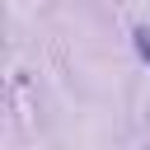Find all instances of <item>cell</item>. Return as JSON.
<instances>
[{"instance_id": "1", "label": "cell", "mask_w": 150, "mask_h": 150, "mask_svg": "<svg viewBox=\"0 0 150 150\" xmlns=\"http://www.w3.org/2000/svg\"><path fill=\"white\" fill-rule=\"evenodd\" d=\"M131 38H136V52H141V61L150 66V28L141 23V28H131Z\"/></svg>"}]
</instances>
